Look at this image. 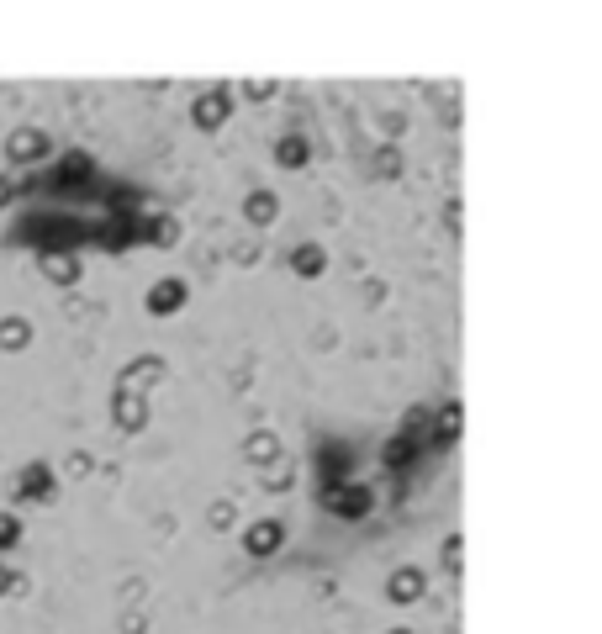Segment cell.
Returning a JSON list of instances; mask_svg holds the SVG:
<instances>
[{
  "instance_id": "4dcf8cb0",
  "label": "cell",
  "mask_w": 602,
  "mask_h": 634,
  "mask_svg": "<svg viewBox=\"0 0 602 634\" xmlns=\"http://www.w3.org/2000/svg\"><path fill=\"white\" fill-rule=\"evenodd\" d=\"M386 634H412V629H386Z\"/></svg>"
},
{
  "instance_id": "9a60e30c",
  "label": "cell",
  "mask_w": 602,
  "mask_h": 634,
  "mask_svg": "<svg viewBox=\"0 0 602 634\" xmlns=\"http://www.w3.org/2000/svg\"><path fill=\"white\" fill-rule=\"evenodd\" d=\"M243 217H249V228H270L280 217V196L275 191H249L243 196Z\"/></svg>"
},
{
  "instance_id": "7a4b0ae2",
  "label": "cell",
  "mask_w": 602,
  "mask_h": 634,
  "mask_svg": "<svg viewBox=\"0 0 602 634\" xmlns=\"http://www.w3.org/2000/svg\"><path fill=\"white\" fill-rule=\"evenodd\" d=\"M323 508L333 518H344V524H360V518L370 513V487H360V481H338V487H323Z\"/></svg>"
},
{
  "instance_id": "277c9868",
  "label": "cell",
  "mask_w": 602,
  "mask_h": 634,
  "mask_svg": "<svg viewBox=\"0 0 602 634\" xmlns=\"http://www.w3.org/2000/svg\"><path fill=\"white\" fill-rule=\"evenodd\" d=\"M228 117H233V90L228 85H212V90H201V96L191 101V122L201 127V133H217Z\"/></svg>"
},
{
  "instance_id": "d6986e66",
  "label": "cell",
  "mask_w": 602,
  "mask_h": 634,
  "mask_svg": "<svg viewBox=\"0 0 602 634\" xmlns=\"http://www.w3.org/2000/svg\"><path fill=\"white\" fill-rule=\"evenodd\" d=\"M27 344H32V323H27V317H0V349L22 354Z\"/></svg>"
},
{
  "instance_id": "9c48e42d",
  "label": "cell",
  "mask_w": 602,
  "mask_h": 634,
  "mask_svg": "<svg viewBox=\"0 0 602 634\" xmlns=\"http://www.w3.org/2000/svg\"><path fill=\"white\" fill-rule=\"evenodd\" d=\"M423 592H428V571H423V566H397V571L386 576V598L397 603V608L418 603Z\"/></svg>"
},
{
  "instance_id": "3957f363",
  "label": "cell",
  "mask_w": 602,
  "mask_h": 634,
  "mask_svg": "<svg viewBox=\"0 0 602 634\" xmlns=\"http://www.w3.org/2000/svg\"><path fill=\"white\" fill-rule=\"evenodd\" d=\"M53 154V138L43 133V127H16V133L6 138V164L11 170H27V164L48 159Z\"/></svg>"
},
{
  "instance_id": "e0dca14e",
  "label": "cell",
  "mask_w": 602,
  "mask_h": 634,
  "mask_svg": "<svg viewBox=\"0 0 602 634\" xmlns=\"http://www.w3.org/2000/svg\"><path fill=\"white\" fill-rule=\"evenodd\" d=\"M259 487H265V492H291L296 487V465L286 455L270 460V465H259Z\"/></svg>"
},
{
  "instance_id": "f1b7e54d",
  "label": "cell",
  "mask_w": 602,
  "mask_h": 634,
  "mask_svg": "<svg viewBox=\"0 0 602 634\" xmlns=\"http://www.w3.org/2000/svg\"><path fill=\"white\" fill-rule=\"evenodd\" d=\"M143 629H148L143 613H127V619H122V634H143Z\"/></svg>"
},
{
  "instance_id": "8992f818",
  "label": "cell",
  "mask_w": 602,
  "mask_h": 634,
  "mask_svg": "<svg viewBox=\"0 0 602 634\" xmlns=\"http://www.w3.org/2000/svg\"><path fill=\"white\" fill-rule=\"evenodd\" d=\"M280 545H286V524H280V518H259V524L243 529V555H249V561H270Z\"/></svg>"
},
{
  "instance_id": "603a6c76",
  "label": "cell",
  "mask_w": 602,
  "mask_h": 634,
  "mask_svg": "<svg viewBox=\"0 0 602 634\" xmlns=\"http://www.w3.org/2000/svg\"><path fill=\"white\" fill-rule=\"evenodd\" d=\"M370 170L381 175V180H397L402 175V148L397 143H386V148H375V159H370Z\"/></svg>"
},
{
  "instance_id": "44dd1931",
  "label": "cell",
  "mask_w": 602,
  "mask_h": 634,
  "mask_svg": "<svg viewBox=\"0 0 602 634\" xmlns=\"http://www.w3.org/2000/svg\"><path fill=\"white\" fill-rule=\"evenodd\" d=\"M233 524H238V502H233V497H217L212 508H206V529H212V534H228Z\"/></svg>"
},
{
  "instance_id": "2e32d148",
  "label": "cell",
  "mask_w": 602,
  "mask_h": 634,
  "mask_svg": "<svg viewBox=\"0 0 602 634\" xmlns=\"http://www.w3.org/2000/svg\"><path fill=\"white\" fill-rule=\"evenodd\" d=\"M291 270L301 275V281H317V275L328 270V249L323 244H296L291 249Z\"/></svg>"
},
{
  "instance_id": "7c38bea8",
  "label": "cell",
  "mask_w": 602,
  "mask_h": 634,
  "mask_svg": "<svg viewBox=\"0 0 602 634\" xmlns=\"http://www.w3.org/2000/svg\"><path fill=\"white\" fill-rule=\"evenodd\" d=\"M37 270H43V281H53V286H74L85 265H80V254L53 249V254H37Z\"/></svg>"
},
{
  "instance_id": "52a82bcc",
  "label": "cell",
  "mask_w": 602,
  "mask_h": 634,
  "mask_svg": "<svg viewBox=\"0 0 602 634\" xmlns=\"http://www.w3.org/2000/svg\"><path fill=\"white\" fill-rule=\"evenodd\" d=\"M185 302H191V286H185L180 275H164V281H154V286H148V296H143V307L154 312V317H175Z\"/></svg>"
},
{
  "instance_id": "83f0119b",
  "label": "cell",
  "mask_w": 602,
  "mask_h": 634,
  "mask_svg": "<svg viewBox=\"0 0 602 634\" xmlns=\"http://www.w3.org/2000/svg\"><path fill=\"white\" fill-rule=\"evenodd\" d=\"M243 96H249V101H270L275 96V80H243Z\"/></svg>"
},
{
  "instance_id": "484cf974",
  "label": "cell",
  "mask_w": 602,
  "mask_h": 634,
  "mask_svg": "<svg viewBox=\"0 0 602 634\" xmlns=\"http://www.w3.org/2000/svg\"><path fill=\"white\" fill-rule=\"evenodd\" d=\"M16 539H22V518H16V513L6 508V513H0V550H11Z\"/></svg>"
},
{
  "instance_id": "5bb4252c",
  "label": "cell",
  "mask_w": 602,
  "mask_h": 634,
  "mask_svg": "<svg viewBox=\"0 0 602 634\" xmlns=\"http://www.w3.org/2000/svg\"><path fill=\"white\" fill-rule=\"evenodd\" d=\"M275 164L280 170H307L312 164V143H307V133H286L275 143Z\"/></svg>"
},
{
  "instance_id": "cb8c5ba5",
  "label": "cell",
  "mask_w": 602,
  "mask_h": 634,
  "mask_svg": "<svg viewBox=\"0 0 602 634\" xmlns=\"http://www.w3.org/2000/svg\"><path fill=\"white\" fill-rule=\"evenodd\" d=\"M423 434H428V407H407V418H402V439L423 444Z\"/></svg>"
},
{
  "instance_id": "8fae6325",
  "label": "cell",
  "mask_w": 602,
  "mask_h": 634,
  "mask_svg": "<svg viewBox=\"0 0 602 634\" xmlns=\"http://www.w3.org/2000/svg\"><path fill=\"white\" fill-rule=\"evenodd\" d=\"M349 471H354V450L349 444H323L317 450V476H323V487H338V481H349Z\"/></svg>"
},
{
  "instance_id": "4316f807",
  "label": "cell",
  "mask_w": 602,
  "mask_h": 634,
  "mask_svg": "<svg viewBox=\"0 0 602 634\" xmlns=\"http://www.w3.org/2000/svg\"><path fill=\"white\" fill-rule=\"evenodd\" d=\"M90 471H96V460H90V455H85V450H74V455H69V460H64V476H74V481H85V476H90Z\"/></svg>"
},
{
  "instance_id": "6da1fadb",
  "label": "cell",
  "mask_w": 602,
  "mask_h": 634,
  "mask_svg": "<svg viewBox=\"0 0 602 634\" xmlns=\"http://www.w3.org/2000/svg\"><path fill=\"white\" fill-rule=\"evenodd\" d=\"M53 492H59V476H53V465H43V460H32L27 471L11 481V502H22V508L53 502Z\"/></svg>"
},
{
  "instance_id": "4fadbf2b",
  "label": "cell",
  "mask_w": 602,
  "mask_h": 634,
  "mask_svg": "<svg viewBox=\"0 0 602 634\" xmlns=\"http://www.w3.org/2000/svg\"><path fill=\"white\" fill-rule=\"evenodd\" d=\"M286 450H280V434L275 428H254L249 439H243V460L249 465H270V460H280Z\"/></svg>"
},
{
  "instance_id": "ffe728a7",
  "label": "cell",
  "mask_w": 602,
  "mask_h": 634,
  "mask_svg": "<svg viewBox=\"0 0 602 634\" xmlns=\"http://www.w3.org/2000/svg\"><path fill=\"white\" fill-rule=\"evenodd\" d=\"M148 244L175 249V244H180V222L169 217V212H154V217H148Z\"/></svg>"
},
{
  "instance_id": "ba28073f",
  "label": "cell",
  "mask_w": 602,
  "mask_h": 634,
  "mask_svg": "<svg viewBox=\"0 0 602 634\" xmlns=\"http://www.w3.org/2000/svg\"><path fill=\"white\" fill-rule=\"evenodd\" d=\"M111 423L122 434H143L148 428V397L143 391H111Z\"/></svg>"
},
{
  "instance_id": "7402d4cb",
  "label": "cell",
  "mask_w": 602,
  "mask_h": 634,
  "mask_svg": "<svg viewBox=\"0 0 602 634\" xmlns=\"http://www.w3.org/2000/svg\"><path fill=\"white\" fill-rule=\"evenodd\" d=\"M460 423H465L460 402H444V407H439V418H434V434H439V444H455V439H460Z\"/></svg>"
},
{
  "instance_id": "f546056e",
  "label": "cell",
  "mask_w": 602,
  "mask_h": 634,
  "mask_svg": "<svg viewBox=\"0 0 602 634\" xmlns=\"http://www.w3.org/2000/svg\"><path fill=\"white\" fill-rule=\"evenodd\" d=\"M11 196H16V180L0 175V207H11Z\"/></svg>"
},
{
  "instance_id": "30bf717a",
  "label": "cell",
  "mask_w": 602,
  "mask_h": 634,
  "mask_svg": "<svg viewBox=\"0 0 602 634\" xmlns=\"http://www.w3.org/2000/svg\"><path fill=\"white\" fill-rule=\"evenodd\" d=\"M164 376H169V365L159 360V354H143V360L122 365V376H117V391H148V386H159Z\"/></svg>"
},
{
  "instance_id": "ac0fdd59",
  "label": "cell",
  "mask_w": 602,
  "mask_h": 634,
  "mask_svg": "<svg viewBox=\"0 0 602 634\" xmlns=\"http://www.w3.org/2000/svg\"><path fill=\"white\" fill-rule=\"evenodd\" d=\"M412 455H418V444L402 439V434H391V439L381 444V465H386V476H391V471H407Z\"/></svg>"
},
{
  "instance_id": "d4e9b609",
  "label": "cell",
  "mask_w": 602,
  "mask_h": 634,
  "mask_svg": "<svg viewBox=\"0 0 602 634\" xmlns=\"http://www.w3.org/2000/svg\"><path fill=\"white\" fill-rule=\"evenodd\" d=\"M460 566H465V539H460V534H449V539H444V571H455V576H460Z\"/></svg>"
},
{
  "instance_id": "5b68a950",
  "label": "cell",
  "mask_w": 602,
  "mask_h": 634,
  "mask_svg": "<svg viewBox=\"0 0 602 634\" xmlns=\"http://www.w3.org/2000/svg\"><path fill=\"white\" fill-rule=\"evenodd\" d=\"M96 159L90 154H80V148H74V154H64L59 159V170H53V191H96Z\"/></svg>"
}]
</instances>
